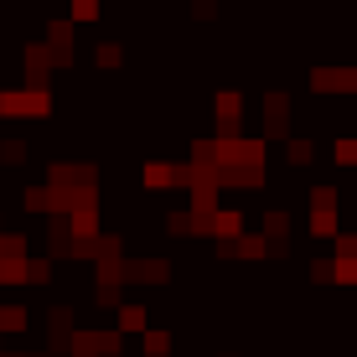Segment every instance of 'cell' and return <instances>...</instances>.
<instances>
[{
	"instance_id": "obj_2",
	"label": "cell",
	"mask_w": 357,
	"mask_h": 357,
	"mask_svg": "<svg viewBox=\"0 0 357 357\" xmlns=\"http://www.w3.org/2000/svg\"><path fill=\"white\" fill-rule=\"evenodd\" d=\"M145 326V311L140 305H125V311H119V331H140Z\"/></svg>"
},
{
	"instance_id": "obj_3",
	"label": "cell",
	"mask_w": 357,
	"mask_h": 357,
	"mask_svg": "<svg viewBox=\"0 0 357 357\" xmlns=\"http://www.w3.org/2000/svg\"><path fill=\"white\" fill-rule=\"evenodd\" d=\"M311 140H290V166H305V161H311Z\"/></svg>"
},
{
	"instance_id": "obj_1",
	"label": "cell",
	"mask_w": 357,
	"mask_h": 357,
	"mask_svg": "<svg viewBox=\"0 0 357 357\" xmlns=\"http://www.w3.org/2000/svg\"><path fill=\"white\" fill-rule=\"evenodd\" d=\"M26 326V311L21 305H0V331H21Z\"/></svg>"
},
{
	"instance_id": "obj_4",
	"label": "cell",
	"mask_w": 357,
	"mask_h": 357,
	"mask_svg": "<svg viewBox=\"0 0 357 357\" xmlns=\"http://www.w3.org/2000/svg\"><path fill=\"white\" fill-rule=\"evenodd\" d=\"M98 16V0H73V21H93Z\"/></svg>"
}]
</instances>
